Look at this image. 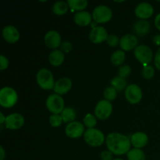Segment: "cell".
I'll return each mask as SVG.
<instances>
[{"mask_svg": "<svg viewBox=\"0 0 160 160\" xmlns=\"http://www.w3.org/2000/svg\"><path fill=\"white\" fill-rule=\"evenodd\" d=\"M106 146L108 150L117 156L128 154L131 150V138L119 133H111L106 137Z\"/></svg>", "mask_w": 160, "mask_h": 160, "instance_id": "obj_1", "label": "cell"}, {"mask_svg": "<svg viewBox=\"0 0 160 160\" xmlns=\"http://www.w3.org/2000/svg\"><path fill=\"white\" fill-rule=\"evenodd\" d=\"M36 81L39 87L44 90L54 89L55 84H56L54 77L52 72L48 69L43 68L38 70L36 75Z\"/></svg>", "mask_w": 160, "mask_h": 160, "instance_id": "obj_2", "label": "cell"}, {"mask_svg": "<svg viewBox=\"0 0 160 160\" xmlns=\"http://www.w3.org/2000/svg\"><path fill=\"white\" fill-rule=\"evenodd\" d=\"M18 100V95L12 88L4 87L0 90V105L3 108L12 107Z\"/></svg>", "mask_w": 160, "mask_h": 160, "instance_id": "obj_3", "label": "cell"}, {"mask_svg": "<svg viewBox=\"0 0 160 160\" xmlns=\"http://www.w3.org/2000/svg\"><path fill=\"white\" fill-rule=\"evenodd\" d=\"M84 138L86 143L92 147L101 146L105 142L106 138L104 134L100 130L92 128L85 131L84 134Z\"/></svg>", "mask_w": 160, "mask_h": 160, "instance_id": "obj_4", "label": "cell"}, {"mask_svg": "<svg viewBox=\"0 0 160 160\" xmlns=\"http://www.w3.org/2000/svg\"><path fill=\"white\" fill-rule=\"evenodd\" d=\"M112 17L111 9L104 5L96 6L92 12V19L96 23H105L109 22Z\"/></svg>", "mask_w": 160, "mask_h": 160, "instance_id": "obj_5", "label": "cell"}, {"mask_svg": "<svg viewBox=\"0 0 160 160\" xmlns=\"http://www.w3.org/2000/svg\"><path fill=\"white\" fill-rule=\"evenodd\" d=\"M46 107L49 112L59 115L65 109L63 98L61 95L57 94H52L47 98Z\"/></svg>", "mask_w": 160, "mask_h": 160, "instance_id": "obj_6", "label": "cell"}, {"mask_svg": "<svg viewBox=\"0 0 160 160\" xmlns=\"http://www.w3.org/2000/svg\"><path fill=\"white\" fill-rule=\"evenodd\" d=\"M134 56L139 62L142 64L144 67L148 66L149 62L152 60L153 53L150 47L145 45H138L137 48L134 49Z\"/></svg>", "mask_w": 160, "mask_h": 160, "instance_id": "obj_7", "label": "cell"}, {"mask_svg": "<svg viewBox=\"0 0 160 160\" xmlns=\"http://www.w3.org/2000/svg\"><path fill=\"white\" fill-rule=\"evenodd\" d=\"M112 112V105L107 100H101L97 103L95 108V116L96 118L105 120L109 118Z\"/></svg>", "mask_w": 160, "mask_h": 160, "instance_id": "obj_8", "label": "cell"}, {"mask_svg": "<svg viewBox=\"0 0 160 160\" xmlns=\"http://www.w3.org/2000/svg\"><path fill=\"white\" fill-rule=\"evenodd\" d=\"M142 91L137 84H130L125 89V98L131 104H137L142 100Z\"/></svg>", "mask_w": 160, "mask_h": 160, "instance_id": "obj_9", "label": "cell"}, {"mask_svg": "<svg viewBox=\"0 0 160 160\" xmlns=\"http://www.w3.org/2000/svg\"><path fill=\"white\" fill-rule=\"evenodd\" d=\"M84 125L81 122L73 121L68 123L65 128V133L70 138H78L84 134Z\"/></svg>", "mask_w": 160, "mask_h": 160, "instance_id": "obj_10", "label": "cell"}, {"mask_svg": "<svg viewBox=\"0 0 160 160\" xmlns=\"http://www.w3.org/2000/svg\"><path fill=\"white\" fill-rule=\"evenodd\" d=\"M24 118L20 113H12L7 116L5 122V127L9 130H18L24 124Z\"/></svg>", "mask_w": 160, "mask_h": 160, "instance_id": "obj_11", "label": "cell"}, {"mask_svg": "<svg viewBox=\"0 0 160 160\" xmlns=\"http://www.w3.org/2000/svg\"><path fill=\"white\" fill-rule=\"evenodd\" d=\"M138 44V39L134 34H125L120 39V46L124 52L135 49Z\"/></svg>", "mask_w": 160, "mask_h": 160, "instance_id": "obj_12", "label": "cell"}, {"mask_svg": "<svg viewBox=\"0 0 160 160\" xmlns=\"http://www.w3.org/2000/svg\"><path fill=\"white\" fill-rule=\"evenodd\" d=\"M108 33L106 28L103 27L98 26L92 28L89 34V39L94 44H100L105 42L108 38Z\"/></svg>", "mask_w": 160, "mask_h": 160, "instance_id": "obj_13", "label": "cell"}, {"mask_svg": "<svg viewBox=\"0 0 160 160\" xmlns=\"http://www.w3.org/2000/svg\"><path fill=\"white\" fill-rule=\"evenodd\" d=\"M154 12V9L150 3L148 2H141L136 6L134 13L136 17L142 20L148 19L152 16Z\"/></svg>", "mask_w": 160, "mask_h": 160, "instance_id": "obj_14", "label": "cell"}, {"mask_svg": "<svg viewBox=\"0 0 160 160\" xmlns=\"http://www.w3.org/2000/svg\"><path fill=\"white\" fill-rule=\"evenodd\" d=\"M44 42L47 47L52 49H56L62 44L61 36L56 31H49L44 38Z\"/></svg>", "mask_w": 160, "mask_h": 160, "instance_id": "obj_15", "label": "cell"}, {"mask_svg": "<svg viewBox=\"0 0 160 160\" xmlns=\"http://www.w3.org/2000/svg\"><path fill=\"white\" fill-rule=\"evenodd\" d=\"M72 88V81L68 78H62L58 80L54 86V92L56 94L62 95L70 92Z\"/></svg>", "mask_w": 160, "mask_h": 160, "instance_id": "obj_16", "label": "cell"}, {"mask_svg": "<svg viewBox=\"0 0 160 160\" xmlns=\"http://www.w3.org/2000/svg\"><path fill=\"white\" fill-rule=\"evenodd\" d=\"M2 37L5 41L11 44L16 43L20 39V33L13 26H6L2 29Z\"/></svg>", "mask_w": 160, "mask_h": 160, "instance_id": "obj_17", "label": "cell"}, {"mask_svg": "<svg viewBox=\"0 0 160 160\" xmlns=\"http://www.w3.org/2000/svg\"><path fill=\"white\" fill-rule=\"evenodd\" d=\"M131 145L135 148H142L145 147L148 142V137L145 133L137 132L131 137Z\"/></svg>", "mask_w": 160, "mask_h": 160, "instance_id": "obj_18", "label": "cell"}, {"mask_svg": "<svg viewBox=\"0 0 160 160\" xmlns=\"http://www.w3.org/2000/svg\"><path fill=\"white\" fill-rule=\"evenodd\" d=\"M74 22L77 25L81 27H86L92 23V15L87 11H80L74 15Z\"/></svg>", "mask_w": 160, "mask_h": 160, "instance_id": "obj_19", "label": "cell"}, {"mask_svg": "<svg viewBox=\"0 0 160 160\" xmlns=\"http://www.w3.org/2000/svg\"><path fill=\"white\" fill-rule=\"evenodd\" d=\"M64 59H65L64 53L59 49L53 50L48 56V61L53 67H59L62 65V62H64Z\"/></svg>", "mask_w": 160, "mask_h": 160, "instance_id": "obj_20", "label": "cell"}, {"mask_svg": "<svg viewBox=\"0 0 160 160\" xmlns=\"http://www.w3.org/2000/svg\"><path fill=\"white\" fill-rule=\"evenodd\" d=\"M134 31L139 36L146 35L150 31V23L147 20H141L134 25Z\"/></svg>", "mask_w": 160, "mask_h": 160, "instance_id": "obj_21", "label": "cell"}, {"mask_svg": "<svg viewBox=\"0 0 160 160\" xmlns=\"http://www.w3.org/2000/svg\"><path fill=\"white\" fill-rule=\"evenodd\" d=\"M62 117L63 123H71V122L74 121L75 118L77 117L76 111L74 109L71 107H67L63 109L62 113L60 114Z\"/></svg>", "mask_w": 160, "mask_h": 160, "instance_id": "obj_22", "label": "cell"}, {"mask_svg": "<svg viewBox=\"0 0 160 160\" xmlns=\"http://www.w3.org/2000/svg\"><path fill=\"white\" fill-rule=\"evenodd\" d=\"M67 2L69 8H70L72 10L78 11V12L85 9L88 4L87 0H68Z\"/></svg>", "mask_w": 160, "mask_h": 160, "instance_id": "obj_23", "label": "cell"}, {"mask_svg": "<svg viewBox=\"0 0 160 160\" xmlns=\"http://www.w3.org/2000/svg\"><path fill=\"white\" fill-rule=\"evenodd\" d=\"M69 6L65 2H56L52 6V11L54 14L58 16H62L68 12Z\"/></svg>", "mask_w": 160, "mask_h": 160, "instance_id": "obj_24", "label": "cell"}, {"mask_svg": "<svg viewBox=\"0 0 160 160\" xmlns=\"http://www.w3.org/2000/svg\"><path fill=\"white\" fill-rule=\"evenodd\" d=\"M126 55L123 50H117L111 56V62L115 66H120L123 64L125 61Z\"/></svg>", "mask_w": 160, "mask_h": 160, "instance_id": "obj_25", "label": "cell"}, {"mask_svg": "<svg viewBox=\"0 0 160 160\" xmlns=\"http://www.w3.org/2000/svg\"><path fill=\"white\" fill-rule=\"evenodd\" d=\"M128 160H145V155L140 148H132L127 154Z\"/></svg>", "mask_w": 160, "mask_h": 160, "instance_id": "obj_26", "label": "cell"}, {"mask_svg": "<svg viewBox=\"0 0 160 160\" xmlns=\"http://www.w3.org/2000/svg\"><path fill=\"white\" fill-rule=\"evenodd\" d=\"M111 85L113 87L117 92H122L123 90L127 88V81L126 79L122 78L120 77H116L111 81Z\"/></svg>", "mask_w": 160, "mask_h": 160, "instance_id": "obj_27", "label": "cell"}, {"mask_svg": "<svg viewBox=\"0 0 160 160\" xmlns=\"http://www.w3.org/2000/svg\"><path fill=\"white\" fill-rule=\"evenodd\" d=\"M83 123H84V126L87 127L88 129L95 128V125L97 124L96 117L92 113H88L87 115L84 117V120H83Z\"/></svg>", "mask_w": 160, "mask_h": 160, "instance_id": "obj_28", "label": "cell"}, {"mask_svg": "<svg viewBox=\"0 0 160 160\" xmlns=\"http://www.w3.org/2000/svg\"><path fill=\"white\" fill-rule=\"evenodd\" d=\"M103 95H104L105 99L107 100V101H113V100H115L116 98H117V91L113 87L110 86V87H108L104 91Z\"/></svg>", "mask_w": 160, "mask_h": 160, "instance_id": "obj_29", "label": "cell"}, {"mask_svg": "<svg viewBox=\"0 0 160 160\" xmlns=\"http://www.w3.org/2000/svg\"><path fill=\"white\" fill-rule=\"evenodd\" d=\"M62 122H63V120H62L61 115H59V114H52V116H50L49 123L51 124V126L53 127V128H59V127L61 126Z\"/></svg>", "mask_w": 160, "mask_h": 160, "instance_id": "obj_30", "label": "cell"}, {"mask_svg": "<svg viewBox=\"0 0 160 160\" xmlns=\"http://www.w3.org/2000/svg\"><path fill=\"white\" fill-rule=\"evenodd\" d=\"M155 74V69L152 66L148 65L143 67L142 70V76L145 79L149 80L154 77Z\"/></svg>", "mask_w": 160, "mask_h": 160, "instance_id": "obj_31", "label": "cell"}, {"mask_svg": "<svg viewBox=\"0 0 160 160\" xmlns=\"http://www.w3.org/2000/svg\"><path fill=\"white\" fill-rule=\"evenodd\" d=\"M131 68L130 66L128 65H124L122 66L119 69V77L122 78H126L131 74Z\"/></svg>", "mask_w": 160, "mask_h": 160, "instance_id": "obj_32", "label": "cell"}, {"mask_svg": "<svg viewBox=\"0 0 160 160\" xmlns=\"http://www.w3.org/2000/svg\"><path fill=\"white\" fill-rule=\"evenodd\" d=\"M106 42L110 47H117L120 44V40H119V38L117 35L110 34V35L108 36Z\"/></svg>", "mask_w": 160, "mask_h": 160, "instance_id": "obj_33", "label": "cell"}, {"mask_svg": "<svg viewBox=\"0 0 160 160\" xmlns=\"http://www.w3.org/2000/svg\"><path fill=\"white\" fill-rule=\"evenodd\" d=\"M60 48L61 51L62 52H66V53H69L70 52H71L72 48H73V46H72V44L70 43V42L68 41H65V42H62V44L60 45Z\"/></svg>", "mask_w": 160, "mask_h": 160, "instance_id": "obj_34", "label": "cell"}, {"mask_svg": "<svg viewBox=\"0 0 160 160\" xmlns=\"http://www.w3.org/2000/svg\"><path fill=\"white\" fill-rule=\"evenodd\" d=\"M9 66V60L7 58L3 55L0 56V70H4L7 69Z\"/></svg>", "mask_w": 160, "mask_h": 160, "instance_id": "obj_35", "label": "cell"}, {"mask_svg": "<svg viewBox=\"0 0 160 160\" xmlns=\"http://www.w3.org/2000/svg\"><path fill=\"white\" fill-rule=\"evenodd\" d=\"M112 153L109 150H106V151L102 152L100 154V157L102 160H113L112 159Z\"/></svg>", "mask_w": 160, "mask_h": 160, "instance_id": "obj_36", "label": "cell"}, {"mask_svg": "<svg viewBox=\"0 0 160 160\" xmlns=\"http://www.w3.org/2000/svg\"><path fill=\"white\" fill-rule=\"evenodd\" d=\"M155 66L158 70H160V48L156 52V54L155 56Z\"/></svg>", "mask_w": 160, "mask_h": 160, "instance_id": "obj_37", "label": "cell"}, {"mask_svg": "<svg viewBox=\"0 0 160 160\" xmlns=\"http://www.w3.org/2000/svg\"><path fill=\"white\" fill-rule=\"evenodd\" d=\"M154 23H155V25H156V28H157V29L160 31V13L158 14V15L156 17Z\"/></svg>", "mask_w": 160, "mask_h": 160, "instance_id": "obj_38", "label": "cell"}, {"mask_svg": "<svg viewBox=\"0 0 160 160\" xmlns=\"http://www.w3.org/2000/svg\"><path fill=\"white\" fill-rule=\"evenodd\" d=\"M6 157V152H5L3 147H0V160H4Z\"/></svg>", "mask_w": 160, "mask_h": 160, "instance_id": "obj_39", "label": "cell"}, {"mask_svg": "<svg viewBox=\"0 0 160 160\" xmlns=\"http://www.w3.org/2000/svg\"><path fill=\"white\" fill-rule=\"evenodd\" d=\"M153 42L155 43V45H160V35H156L153 38Z\"/></svg>", "mask_w": 160, "mask_h": 160, "instance_id": "obj_40", "label": "cell"}, {"mask_svg": "<svg viewBox=\"0 0 160 160\" xmlns=\"http://www.w3.org/2000/svg\"><path fill=\"white\" fill-rule=\"evenodd\" d=\"M6 117H5V116L3 115L2 112H0V123H1V124L5 123V122H6Z\"/></svg>", "mask_w": 160, "mask_h": 160, "instance_id": "obj_41", "label": "cell"}, {"mask_svg": "<svg viewBox=\"0 0 160 160\" xmlns=\"http://www.w3.org/2000/svg\"><path fill=\"white\" fill-rule=\"evenodd\" d=\"M113 160H123V159H120V158H117V159H114Z\"/></svg>", "mask_w": 160, "mask_h": 160, "instance_id": "obj_42", "label": "cell"}]
</instances>
